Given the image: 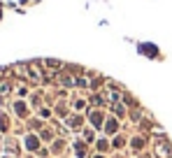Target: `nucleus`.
<instances>
[{
	"instance_id": "nucleus-1",
	"label": "nucleus",
	"mask_w": 172,
	"mask_h": 158,
	"mask_svg": "<svg viewBox=\"0 0 172 158\" xmlns=\"http://www.w3.org/2000/svg\"><path fill=\"white\" fill-rule=\"evenodd\" d=\"M26 144H28V149H35V146H37V140H35V137H28Z\"/></svg>"
},
{
	"instance_id": "nucleus-2",
	"label": "nucleus",
	"mask_w": 172,
	"mask_h": 158,
	"mask_svg": "<svg viewBox=\"0 0 172 158\" xmlns=\"http://www.w3.org/2000/svg\"><path fill=\"white\" fill-rule=\"evenodd\" d=\"M16 112L19 114H26V105H23V102H16Z\"/></svg>"
},
{
	"instance_id": "nucleus-3",
	"label": "nucleus",
	"mask_w": 172,
	"mask_h": 158,
	"mask_svg": "<svg viewBox=\"0 0 172 158\" xmlns=\"http://www.w3.org/2000/svg\"><path fill=\"white\" fill-rule=\"evenodd\" d=\"M91 121H93V123H95V126H98V123H100L102 118H100V114H91Z\"/></svg>"
},
{
	"instance_id": "nucleus-4",
	"label": "nucleus",
	"mask_w": 172,
	"mask_h": 158,
	"mask_svg": "<svg viewBox=\"0 0 172 158\" xmlns=\"http://www.w3.org/2000/svg\"><path fill=\"white\" fill-rule=\"evenodd\" d=\"M107 130H109V132L116 130V121H109V123H107Z\"/></svg>"
}]
</instances>
